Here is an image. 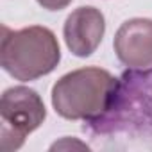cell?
Listing matches in <instances>:
<instances>
[{
    "instance_id": "obj_1",
    "label": "cell",
    "mask_w": 152,
    "mask_h": 152,
    "mask_svg": "<svg viewBox=\"0 0 152 152\" xmlns=\"http://www.w3.org/2000/svg\"><path fill=\"white\" fill-rule=\"evenodd\" d=\"M118 79L104 68L84 66L64 73L52 86V107L66 120H97L115 104Z\"/></svg>"
},
{
    "instance_id": "obj_2",
    "label": "cell",
    "mask_w": 152,
    "mask_h": 152,
    "mask_svg": "<svg viewBox=\"0 0 152 152\" xmlns=\"http://www.w3.org/2000/svg\"><path fill=\"white\" fill-rule=\"evenodd\" d=\"M0 64L13 79L27 83L52 73L61 61V47L56 34L43 25L18 31L2 27Z\"/></svg>"
},
{
    "instance_id": "obj_3",
    "label": "cell",
    "mask_w": 152,
    "mask_h": 152,
    "mask_svg": "<svg viewBox=\"0 0 152 152\" xmlns=\"http://www.w3.org/2000/svg\"><path fill=\"white\" fill-rule=\"evenodd\" d=\"M47 118V107L36 90L27 86L7 88L0 99V147L4 152L18 150L25 138Z\"/></svg>"
},
{
    "instance_id": "obj_4",
    "label": "cell",
    "mask_w": 152,
    "mask_h": 152,
    "mask_svg": "<svg viewBox=\"0 0 152 152\" xmlns=\"http://www.w3.org/2000/svg\"><path fill=\"white\" fill-rule=\"evenodd\" d=\"M113 48L118 61L138 72L152 68V20L131 18L125 20L113 39Z\"/></svg>"
},
{
    "instance_id": "obj_5",
    "label": "cell",
    "mask_w": 152,
    "mask_h": 152,
    "mask_svg": "<svg viewBox=\"0 0 152 152\" xmlns=\"http://www.w3.org/2000/svg\"><path fill=\"white\" fill-rule=\"evenodd\" d=\"M106 32V18L100 9L93 6H81L73 9L63 25V38L68 50L77 57L91 56L102 43Z\"/></svg>"
},
{
    "instance_id": "obj_6",
    "label": "cell",
    "mask_w": 152,
    "mask_h": 152,
    "mask_svg": "<svg viewBox=\"0 0 152 152\" xmlns=\"http://www.w3.org/2000/svg\"><path fill=\"white\" fill-rule=\"evenodd\" d=\"M36 2L47 11H61L72 4V0H36Z\"/></svg>"
}]
</instances>
